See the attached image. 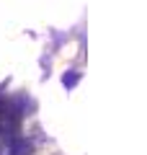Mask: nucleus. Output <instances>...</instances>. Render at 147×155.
Instances as JSON below:
<instances>
[{
	"instance_id": "obj_1",
	"label": "nucleus",
	"mask_w": 147,
	"mask_h": 155,
	"mask_svg": "<svg viewBox=\"0 0 147 155\" xmlns=\"http://www.w3.org/2000/svg\"><path fill=\"white\" fill-rule=\"evenodd\" d=\"M75 83H77V75H70V78L65 75V85H75Z\"/></svg>"
}]
</instances>
